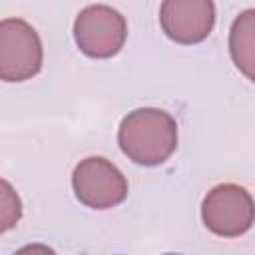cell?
Returning <instances> with one entry per match:
<instances>
[{
    "label": "cell",
    "mask_w": 255,
    "mask_h": 255,
    "mask_svg": "<svg viewBox=\"0 0 255 255\" xmlns=\"http://www.w3.org/2000/svg\"><path fill=\"white\" fill-rule=\"evenodd\" d=\"M159 24L165 36L177 44L203 42L215 24L213 0H163Z\"/></svg>",
    "instance_id": "obj_6"
},
{
    "label": "cell",
    "mask_w": 255,
    "mask_h": 255,
    "mask_svg": "<svg viewBox=\"0 0 255 255\" xmlns=\"http://www.w3.org/2000/svg\"><path fill=\"white\" fill-rule=\"evenodd\" d=\"M201 219L205 227L219 237H239L255 223V201L245 187L221 183L205 195Z\"/></svg>",
    "instance_id": "obj_3"
},
{
    "label": "cell",
    "mask_w": 255,
    "mask_h": 255,
    "mask_svg": "<svg viewBox=\"0 0 255 255\" xmlns=\"http://www.w3.org/2000/svg\"><path fill=\"white\" fill-rule=\"evenodd\" d=\"M229 54L235 68L255 82V8L243 10L229 30Z\"/></svg>",
    "instance_id": "obj_7"
},
{
    "label": "cell",
    "mask_w": 255,
    "mask_h": 255,
    "mask_svg": "<svg viewBox=\"0 0 255 255\" xmlns=\"http://www.w3.org/2000/svg\"><path fill=\"white\" fill-rule=\"evenodd\" d=\"M128 38L126 18L112 6L92 4L80 10L74 22V40L82 54L96 60L116 56Z\"/></svg>",
    "instance_id": "obj_2"
},
{
    "label": "cell",
    "mask_w": 255,
    "mask_h": 255,
    "mask_svg": "<svg viewBox=\"0 0 255 255\" xmlns=\"http://www.w3.org/2000/svg\"><path fill=\"white\" fill-rule=\"evenodd\" d=\"M72 187L80 203L92 209H110L128 197V179L106 157H86L72 173Z\"/></svg>",
    "instance_id": "obj_5"
},
{
    "label": "cell",
    "mask_w": 255,
    "mask_h": 255,
    "mask_svg": "<svg viewBox=\"0 0 255 255\" xmlns=\"http://www.w3.org/2000/svg\"><path fill=\"white\" fill-rule=\"evenodd\" d=\"M118 143L133 163L147 167L159 165L177 147V124L163 110L139 108L122 120Z\"/></svg>",
    "instance_id": "obj_1"
},
{
    "label": "cell",
    "mask_w": 255,
    "mask_h": 255,
    "mask_svg": "<svg viewBox=\"0 0 255 255\" xmlns=\"http://www.w3.org/2000/svg\"><path fill=\"white\" fill-rule=\"evenodd\" d=\"M42 42L38 32L20 18L0 22V78L4 82H24L42 68Z\"/></svg>",
    "instance_id": "obj_4"
},
{
    "label": "cell",
    "mask_w": 255,
    "mask_h": 255,
    "mask_svg": "<svg viewBox=\"0 0 255 255\" xmlns=\"http://www.w3.org/2000/svg\"><path fill=\"white\" fill-rule=\"evenodd\" d=\"M0 203H2V211H0V231H8L12 225H16V221L20 219L22 215V205H20V199L18 195L12 191V187L8 185V181H2L0 183Z\"/></svg>",
    "instance_id": "obj_8"
}]
</instances>
